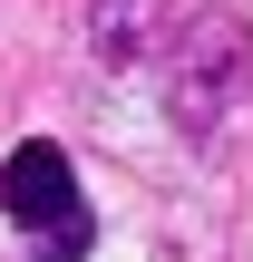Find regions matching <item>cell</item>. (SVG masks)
Returning <instances> with one entry per match:
<instances>
[{"label":"cell","instance_id":"obj_3","mask_svg":"<svg viewBox=\"0 0 253 262\" xmlns=\"http://www.w3.org/2000/svg\"><path fill=\"white\" fill-rule=\"evenodd\" d=\"M98 49H107V58H137V49H146V29H137L127 0H98Z\"/></svg>","mask_w":253,"mask_h":262},{"label":"cell","instance_id":"obj_1","mask_svg":"<svg viewBox=\"0 0 253 262\" xmlns=\"http://www.w3.org/2000/svg\"><path fill=\"white\" fill-rule=\"evenodd\" d=\"M0 204H10V224L29 233V253H39V262H78V253H88V233H98V224H88V194H78V175H68V156L39 146V136L10 156Z\"/></svg>","mask_w":253,"mask_h":262},{"label":"cell","instance_id":"obj_2","mask_svg":"<svg viewBox=\"0 0 253 262\" xmlns=\"http://www.w3.org/2000/svg\"><path fill=\"white\" fill-rule=\"evenodd\" d=\"M195 58H205V78H215V68H234V58H244V39H234V29H205V39H195ZM185 126L205 136V126H215V97H195V88H185Z\"/></svg>","mask_w":253,"mask_h":262}]
</instances>
